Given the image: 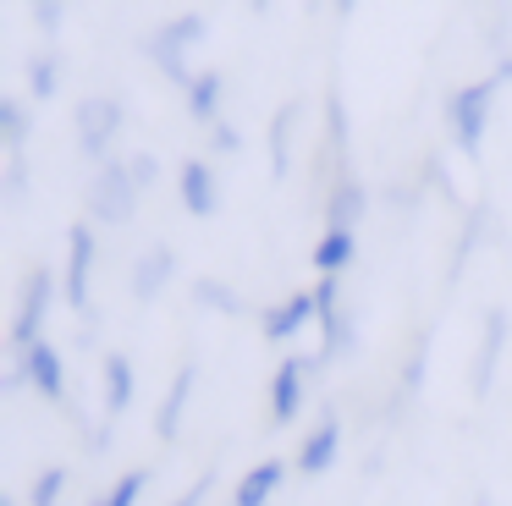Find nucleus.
Wrapping results in <instances>:
<instances>
[{"instance_id": "1", "label": "nucleus", "mask_w": 512, "mask_h": 506, "mask_svg": "<svg viewBox=\"0 0 512 506\" xmlns=\"http://www.w3.org/2000/svg\"><path fill=\"white\" fill-rule=\"evenodd\" d=\"M199 39H204V17H193V11H188V17H177V22H166V28L149 39V55H155V66L182 88V94L199 83V72H193V61H188Z\"/></svg>"}, {"instance_id": "2", "label": "nucleus", "mask_w": 512, "mask_h": 506, "mask_svg": "<svg viewBox=\"0 0 512 506\" xmlns=\"http://www.w3.org/2000/svg\"><path fill=\"white\" fill-rule=\"evenodd\" d=\"M496 77H485V83H468L457 88L452 99H446V121H452L457 132V149L463 154H479V143H485V127H490V110H496Z\"/></svg>"}, {"instance_id": "3", "label": "nucleus", "mask_w": 512, "mask_h": 506, "mask_svg": "<svg viewBox=\"0 0 512 506\" xmlns=\"http://www.w3.org/2000/svg\"><path fill=\"white\" fill-rule=\"evenodd\" d=\"M133 209H138V182L127 171V160L100 165V176L89 182V215L100 226H122V220H133Z\"/></svg>"}, {"instance_id": "4", "label": "nucleus", "mask_w": 512, "mask_h": 506, "mask_svg": "<svg viewBox=\"0 0 512 506\" xmlns=\"http://www.w3.org/2000/svg\"><path fill=\"white\" fill-rule=\"evenodd\" d=\"M50 303H56V270H34L23 281V297H17V325H12V352H17V358L45 341Z\"/></svg>"}, {"instance_id": "5", "label": "nucleus", "mask_w": 512, "mask_h": 506, "mask_svg": "<svg viewBox=\"0 0 512 506\" xmlns=\"http://www.w3.org/2000/svg\"><path fill=\"white\" fill-rule=\"evenodd\" d=\"M116 132H122V105H116L111 94H89V99H83V105H78V149H83V160L111 165Z\"/></svg>"}, {"instance_id": "6", "label": "nucleus", "mask_w": 512, "mask_h": 506, "mask_svg": "<svg viewBox=\"0 0 512 506\" xmlns=\"http://www.w3.org/2000/svg\"><path fill=\"white\" fill-rule=\"evenodd\" d=\"M89 270H94V231H89V220H83V226H72V237H67V275H61L67 308L78 319H94L89 314Z\"/></svg>"}, {"instance_id": "7", "label": "nucleus", "mask_w": 512, "mask_h": 506, "mask_svg": "<svg viewBox=\"0 0 512 506\" xmlns=\"http://www.w3.org/2000/svg\"><path fill=\"white\" fill-rule=\"evenodd\" d=\"M314 369H320V363H309V358H281L276 380H270V418H276V424H292V418H298Z\"/></svg>"}, {"instance_id": "8", "label": "nucleus", "mask_w": 512, "mask_h": 506, "mask_svg": "<svg viewBox=\"0 0 512 506\" xmlns=\"http://www.w3.org/2000/svg\"><path fill=\"white\" fill-rule=\"evenodd\" d=\"M364 209H369V187L358 182L353 171L336 176L331 193H325V231H353V237H358V220H364Z\"/></svg>"}, {"instance_id": "9", "label": "nucleus", "mask_w": 512, "mask_h": 506, "mask_svg": "<svg viewBox=\"0 0 512 506\" xmlns=\"http://www.w3.org/2000/svg\"><path fill=\"white\" fill-rule=\"evenodd\" d=\"M336 292H342V281L320 275V286H314V303H320V319H314V325L325 330V352H320V358L353 352V325H347V314H342V303H336Z\"/></svg>"}, {"instance_id": "10", "label": "nucleus", "mask_w": 512, "mask_h": 506, "mask_svg": "<svg viewBox=\"0 0 512 506\" xmlns=\"http://www.w3.org/2000/svg\"><path fill=\"white\" fill-rule=\"evenodd\" d=\"M17 369L28 374V385H34L45 402H67V369H61V352L50 347V341H39V347H28L23 358H17Z\"/></svg>"}, {"instance_id": "11", "label": "nucleus", "mask_w": 512, "mask_h": 506, "mask_svg": "<svg viewBox=\"0 0 512 506\" xmlns=\"http://www.w3.org/2000/svg\"><path fill=\"white\" fill-rule=\"evenodd\" d=\"M501 347H507V314L490 308V314H485V336H479V352H474V374H468V391H474V396H485L490 385H496Z\"/></svg>"}, {"instance_id": "12", "label": "nucleus", "mask_w": 512, "mask_h": 506, "mask_svg": "<svg viewBox=\"0 0 512 506\" xmlns=\"http://www.w3.org/2000/svg\"><path fill=\"white\" fill-rule=\"evenodd\" d=\"M177 193H182V209H188V215H199V220H210L215 209H221V182H215V171H210L204 160H188V165H182Z\"/></svg>"}, {"instance_id": "13", "label": "nucleus", "mask_w": 512, "mask_h": 506, "mask_svg": "<svg viewBox=\"0 0 512 506\" xmlns=\"http://www.w3.org/2000/svg\"><path fill=\"white\" fill-rule=\"evenodd\" d=\"M336 451H342V418L325 413L320 424L303 435V446H298V473H325L336 462Z\"/></svg>"}, {"instance_id": "14", "label": "nucleus", "mask_w": 512, "mask_h": 506, "mask_svg": "<svg viewBox=\"0 0 512 506\" xmlns=\"http://www.w3.org/2000/svg\"><path fill=\"white\" fill-rule=\"evenodd\" d=\"M309 319H320V303H314V292H292L281 308H265L259 330H265V341H287V336H298Z\"/></svg>"}, {"instance_id": "15", "label": "nucleus", "mask_w": 512, "mask_h": 506, "mask_svg": "<svg viewBox=\"0 0 512 506\" xmlns=\"http://www.w3.org/2000/svg\"><path fill=\"white\" fill-rule=\"evenodd\" d=\"M193 385H199V363H182L177 380H171V391H166V402H160V418H155V435L166 440V446L177 440V424H182V413H188Z\"/></svg>"}, {"instance_id": "16", "label": "nucleus", "mask_w": 512, "mask_h": 506, "mask_svg": "<svg viewBox=\"0 0 512 506\" xmlns=\"http://www.w3.org/2000/svg\"><path fill=\"white\" fill-rule=\"evenodd\" d=\"M171 275H177V253H171V248H149L144 259L133 264V297H138V303L160 297V292H166Z\"/></svg>"}, {"instance_id": "17", "label": "nucleus", "mask_w": 512, "mask_h": 506, "mask_svg": "<svg viewBox=\"0 0 512 506\" xmlns=\"http://www.w3.org/2000/svg\"><path fill=\"white\" fill-rule=\"evenodd\" d=\"M281 479H287V462L265 457V462H259V468H248V473H243V484H237L232 506H265L270 495L281 490Z\"/></svg>"}, {"instance_id": "18", "label": "nucleus", "mask_w": 512, "mask_h": 506, "mask_svg": "<svg viewBox=\"0 0 512 506\" xmlns=\"http://www.w3.org/2000/svg\"><path fill=\"white\" fill-rule=\"evenodd\" d=\"M353 259H358V237H353V231H325V237L314 242V270L331 275V281H336V275H342Z\"/></svg>"}, {"instance_id": "19", "label": "nucleus", "mask_w": 512, "mask_h": 506, "mask_svg": "<svg viewBox=\"0 0 512 506\" xmlns=\"http://www.w3.org/2000/svg\"><path fill=\"white\" fill-rule=\"evenodd\" d=\"M127 407H133V363H127L122 352H111V358H105V413L122 418Z\"/></svg>"}, {"instance_id": "20", "label": "nucleus", "mask_w": 512, "mask_h": 506, "mask_svg": "<svg viewBox=\"0 0 512 506\" xmlns=\"http://www.w3.org/2000/svg\"><path fill=\"white\" fill-rule=\"evenodd\" d=\"M221 94H226V77L221 72H199V83L188 88V110L215 127V121H221Z\"/></svg>"}, {"instance_id": "21", "label": "nucleus", "mask_w": 512, "mask_h": 506, "mask_svg": "<svg viewBox=\"0 0 512 506\" xmlns=\"http://www.w3.org/2000/svg\"><path fill=\"white\" fill-rule=\"evenodd\" d=\"M56 88H61V55L56 50L34 55V66H28V94H34V99H56Z\"/></svg>"}, {"instance_id": "22", "label": "nucleus", "mask_w": 512, "mask_h": 506, "mask_svg": "<svg viewBox=\"0 0 512 506\" xmlns=\"http://www.w3.org/2000/svg\"><path fill=\"white\" fill-rule=\"evenodd\" d=\"M292 121H298V105H287L276 116V127H270V165H276V176H287L292 171Z\"/></svg>"}, {"instance_id": "23", "label": "nucleus", "mask_w": 512, "mask_h": 506, "mask_svg": "<svg viewBox=\"0 0 512 506\" xmlns=\"http://www.w3.org/2000/svg\"><path fill=\"white\" fill-rule=\"evenodd\" d=\"M0 132H6V149H12V160H23V143H28V116L17 99H0Z\"/></svg>"}, {"instance_id": "24", "label": "nucleus", "mask_w": 512, "mask_h": 506, "mask_svg": "<svg viewBox=\"0 0 512 506\" xmlns=\"http://www.w3.org/2000/svg\"><path fill=\"white\" fill-rule=\"evenodd\" d=\"M144 484H149V473H144V468H133V473H122V479H116L111 490L100 495V501H89V506H138Z\"/></svg>"}, {"instance_id": "25", "label": "nucleus", "mask_w": 512, "mask_h": 506, "mask_svg": "<svg viewBox=\"0 0 512 506\" xmlns=\"http://www.w3.org/2000/svg\"><path fill=\"white\" fill-rule=\"evenodd\" d=\"M61 490H67V468H45L28 490V506H61Z\"/></svg>"}, {"instance_id": "26", "label": "nucleus", "mask_w": 512, "mask_h": 506, "mask_svg": "<svg viewBox=\"0 0 512 506\" xmlns=\"http://www.w3.org/2000/svg\"><path fill=\"white\" fill-rule=\"evenodd\" d=\"M193 297H199V303H210V308H226V314H237V308H243V297H237L232 286H215V281H199V286H193Z\"/></svg>"}, {"instance_id": "27", "label": "nucleus", "mask_w": 512, "mask_h": 506, "mask_svg": "<svg viewBox=\"0 0 512 506\" xmlns=\"http://www.w3.org/2000/svg\"><path fill=\"white\" fill-rule=\"evenodd\" d=\"M210 149H221V154H237V149H243V138H237L232 121H215V127H210Z\"/></svg>"}, {"instance_id": "28", "label": "nucleus", "mask_w": 512, "mask_h": 506, "mask_svg": "<svg viewBox=\"0 0 512 506\" xmlns=\"http://www.w3.org/2000/svg\"><path fill=\"white\" fill-rule=\"evenodd\" d=\"M127 171H133V182H138V193H144L149 182H155V154H133L127 160Z\"/></svg>"}, {"instance_id": "29", "label": "nucleus", "mask_w": 512, "mask_h": 506, "mask_svg": "<svg viewBox=\"0 0 512 506\" xmlns=\"http://www.w3.org/2000/svg\"><path fill=\"white\" fill-rule=\"evenodd\" d=\"M23 193H28V171H23V160H12V171H6V198L17 204Z\"/></svg>"}, {"instance_id": "30", "label": "nucleus", "mask_w": 512, "mask_h": 506, "mask_svg": "<svg viewBox=\"0 0 512 506\" xmlns=\"http://www.w3.org/2000/svg\"><path fill=\"white\" fill-rule=\"evenodd\" d=\"M204 495H210V473H204V479L193 484V490L182 495V501H171V506H204Z\"/></svg>"}, {"instance_id": "31", "label": "nucleus", "mask_w": 512, "mask_h": 506, "mask_svg": "<svg viewBox=\"0 0 512 506\" xmlns=\"http://www.w3.org/2000/svg\"><path fill=\"white\" fill-rule=\"evenodd\" d=\"M39 28L56 33V28H61V11H56V6H45V11H39Z\"/></svg>"}, {"instance_id": "32", "label": "nucleus", "mask_w": 512, "mask_h": 506, "mask_svg": "<svg viewBox=\"0 0 512 506\" xmlns=\"http://www.w3.org/2000/svg\"><path fill=\"white\" fill-rule=\"evenodd\" d=\"M507 77H512V55H507V61L496 66V83H507Z\"/></svg>"}, {"instance_id": "33", "label": "nucleus", "mask_w": 512, "mask_h": 506, "mask_svg": "<svg viewBox=\"0 0 512 506\" xmlns=\"http://www.w3.org/2000/svg\"><path fill=\"white\" fill-rule=\"evenodd\" d=\"M0 506H17V495H0Z\"/></svg>"}]
</instances>
